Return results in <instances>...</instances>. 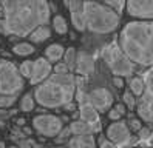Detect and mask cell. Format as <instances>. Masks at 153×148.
I'll list each match as a JSON object with an SVG mask.
<instances>
[{
  "label": "cell",
  "mask_w": 153,
  "mask_h": 148,
  "mask_svg": "<svg viewBox=\"0 0 153 148\" xmlns=\"http://www.w3.org/2000/svg\"><path fill=\"white\" fill-rule=\"evenodd\" d=\"M25 85L19 68L10 60L0 59V94L17 96Z\"/></svg>",
  "instance_id": "obj_6"
},
{
  "label": "cell",
  "mask_w": 153,
  "mask_h": 148,
  "mask_svg": "<svg viewBox=\"0 0 153 148\" xmlns=\"http://www.w3.org/2000/svg\"><path fill=\"white\" fill-rule=\"evenodd\" d=\"M144 90H146V83H144V79L141 77H133L130 80V91L133 92L134 97H141L144 94Z\"/></svg>",
  "instance_id": "obj_22"
},
{
  "label": "cell",
  "mask_w": 153,
  "mask_h": 148,
  "mask_svg": "<svg viewBox=\"0 0 153 148\" xmlns=\"http://www.w3.org/2000/svg\"><path fill=\"white\" fill-rule=\"evenodd\" d=\"M64 54H65V48L60 43H53L47 46V50H45V57L50 62H59L60 59H64Z\"/></svg>",
  "instance_id": "obj_19"
},
{
  "label": "cell",
  "mask_w": 153,
  "mask_h": 148,
  "mask_svg": "<svg viewBox=\"0 0 153 148\" xmlns=\"http://www.w3.org/2000/svg\"><path fill=\"white\" fill-rule=\"evenodd\" d=\"M0 148H6L5 147V142H2V141H0Z\"/></svg>",
  "instance_id": "obj_38"
},
{
  "label": "cell",
  "mask_w": 153,
  "mask_h": 148,
  "mask_svg": "<svg viewBox=\"0 0 153 148\" xmlns=\"http://www.w3.org/2000/svg\"><path fill=\"white\" fill-rule=\"evenodd\" d=\"M70 131L73 136H85V134H93L94 133V128L84 122V120H73V122L70 124Z\"/></svg>",
  "instance_id": "obj_17"
},
{
  "label": "cell",
  "mask_w": 153,
  "mask_h": 148,
  "mask_svg": "<svg viewBox=\"0 0 153 148\" xmlns=\"http://www.w3.org/2000/svg\"><path fill=\"white\" fill-rule=\"evenodd\" d=\"M20 148H31V142H28V141H23V142H20V145H19Z\"/></svg>",
  "instance_id": "obj_36"
},
{
  "label": "cell",
  "mask_w": 153,
  "mask_h": 148,
  "mask_svg": "<svg viewBox=\"0 0 153 148\" xmlns=\"http://www.w3.org/2000/svg\"><path fill=\"white\" fill-rule=\"evenodd\" d=\"M113 85L116 87V88H124V79L122 77H116V76H113Z\"/></svg>",
  "instance_id": "obj_34"
},
{
  "label": "cell",
  "mask_w": 153,
  "mask_h": 148,
  "mask_svg": "<svg viewBox=\"0 0 153 148\" xmlns=\"http://www.w3.org/2000/svg\"><path fill=\"white\" fill-rule=\"evenodd\" d=\"M59 148H65V147H59Z\"/></svg>",
  "instance_id": "obj_40"
},
{
  "label": "cell",
  "mask_w": 153,
  "mask_h": 148,
  "mask_svg": "<svg viewBox=\"0 0 153 148\" xmlns=\"http://www.w3.org/2000/svg\"><path fill=\"white\" fill-rule=\"evenodd\" d=\"M122 99H124V105H125V108H128V110L136 108V102H138V99H134L133 92H131L130 90L124 92V94H122Z\"/></svg>",
  "instance_id": "obj_26"
},
{
  "label": "cell",
  "mask_w": 153,
  "mask_h": 148,
  "mask_svg": "<svg viewBox=\"0 0 153 148\" xmlns=\"http://www.w3.org/2000/svg\"><path fill=\"white\" fill-rule=\"evenodd\" d=\"M102 59L116 77H130L134 73V63L122 53L119 45L116 43H110L105 46L102 51Z\"/></svg>",
  "instance_id": "obj_5"
},
{
  "label": "cell",
  "mask_w": 153,
  "mask_h": 148,
  "mask_svg": "<svg viewBox=\"0 0 153 148\" xmlns=\"http://www.w3.org/2000/svg\"><path fill=\"white\" fill-rule=\"evenodd\" d=\"M53 30H54L57 34H67L68 33V23L67 18L60 14H56L53 17Z\"/></svg>",
  "instance_id": "obj_20"
},
{
  "label": "cell",
  "mask_w": 153,
  "mask_h": 148,
  "mask_svg": "<svg viewBox=\"0 0 153 148\" xmlns=\"http://www.w3.org/2000/svg\"><path fill=\"white\" fill-rule=\"evenodd\" d=\"M33 67H34V60H25L19 67V71L22 74L23 79H31L33 76Z\"/></svg>",
  "instance_id": "obj_25"
},
{
  "label": "cell",
  "mask_w": 153,
  "mask_h": 148,
  "mask_svg": "<svg viewBox=\"0 0 153 148\" xmlns=\"http://www.w3.org/2000/svg\"><path fill=\"white\" fill-rule=\"evenodd\" d=\"M74 71L84 77H88L94 73V59L85 51H79L76 57V68Z\"/></svg>",
  "instance_id": "obj_15"
},
{
  "label": "cell",
  "mask_w": 153,
  "mask_h": 148,
  "mask_svg": "<svg viewBox=\"0 0 153 148\" xmlns=\"http://www.w3.org/2000/svg\"><path fill=\"white\" fill-rule=\"evenodd\" d=\"M76 94V77L68 74H51L34 90L36 104L43 108H64Z\"/></svg>",
  "instance_id": "obj_3"
},
{
  "label": "cell",
  "mask_w": 153,
  "mask_h": 148,
  "mask_svg": "<svg viewBox=\"0 0 153 148\" xmlns=\"http://www.w3.org/2000/svg\"><path fill=\"white\" fill-rule=\"evenodd\" d=\"M8 148H20L19 145H11V147H8Z\"/></svg>",
  "instance_id": "obj_39"
},
{
  "label": "cell",
  "mask_w": 153,
  "mask_h": 148,
  "mask_svg": "<svg viewBox=\"0 0 153 148\" xmlns=\"http://www.w3.org/2000/svg\"><path fill=\"white\" fill-rule=\"evenodd\" d=\"M125 9L134 20H153V0H125Z\"/></svg>",
  "instance_id": "obj_10"
},
{
  "label": "cell",
  "mask_w": 153,
  "mask_h": 148,
  "mask_svg": "<svg viewBox=\"0 0 153 148\" xmlns=\"http://www.w3.org/2000/svg\"><path fill=\"white\" fill-rule=\"evenodd\" d=\"M138 134H139V139H142V141H146V139H149V137L152 136L150 130H149V128H144V127L138 131Z\"/></svg>",
  "instance_id": "obj_33"
},
{
  "label": "cell",
  "mask_w": 153,
  "mask_h": 148,
  "mask_svg": "<svg viewBox=\"0 0 153 148\" xmlns=\"http://www.w3.org/2000/svg\"><path fill=\"white\" fill-rule=\"evenodd\" d=\"M146 90L144 94L136 102V111L139 114V119L144 122H153V73H147L146 79Z\"/></svg>",
  "instance_id": "obj_8"
},
{
  "label": "cell",
  "mask_w": 153,
  "mask_h": 148,
  "mask_svg": "<svg viewBox=\"0 0 153 148\" xmlns=\"http://www.w3.org/2000/svg\"><path fill=\"white\" fill-rule=\"evenodd\" d=\"M53 73H54V74H68L71 71L68 70V67L64 62H57L54 67H53Z\"/></svg>",
  "instance_id": "obj_28"
},
{
  "label": "cell",
  "mask_w": 153,
  "mask_h": 148,
  "mask_svg": "<svg viewBox=\"0 0 153 148\" xmlns=\"http://www.w3.org/2000/svg\"><path fill=\"white\" fill-rule=\"evenodd\" d=\"M119 48L134 63L153 67V20H131L119 33Z\"/></svg>",
  "instance_id": "obj_2"
},
{
  "label": "cell",
  "mask_w": 153,
  "mask_h": 148,
  "mask_svg": "<svg viewBox=\"0 0 153 148\" xmlns=\"http://www.w3.org/2000/svg\"><path fill=\"white\" fill-rule=\"evenodd\" d=\"M114 107L119 110V113H121L122 116L125 114V110H127V108H125V105H124V104H118V105H114Z\"/></svg>",
  "instance_id": "obj_35"
},
{
  "label": "cell",
  "mask_w": 153,
  "mask_h": 148,
  "mask_svg": "<svg viewBox=\"0 0 153 148\" xmlns=\"http://www.w3.org/2000/svg\"><path fill=\"white\" fill-rule=\"evenodd\" d=\"M36 107V99H34V92H25L20 99V110L25 113H30Z\"/></svg>",
  "instance_id": "obj_21"
},
{
  "label": "cell",
  "mask_w": 153,
  "mask_h": 148,
  "mask_svg": "<svg viewBox=\"0 0 153 148\" xmlns=\"http://www.w3.org/2000/svg\"><path fill=\"white\" fill-rule=\"evenodd\" d=\"M17 125L23 127V125H25V120H23V119H19V120H17Z\"/></svg>",
  "instance_id": "obj_37"
},
{
  "label": "cell",
  "mask_w": 153,
  "mask_h": 148,
  "mask_svg": "<svg viewBox=\"0 0 153 148\" xmlns=\"http://www.w3.org/2000/svg\"><path fill=\"white\" fill-rule=\"evenodd\" d=\"M0 34L28 37L36 28L47 25L51 6L47 0H0Z\"/></svg>",
  "instance_id": "obj_1"
},
{
  "label": "cell",
  "mask_w": 153,
  "mask_h": 148,
  "mask_svg": "<svg viewBox=\"0 0 153 148\" xmlns=\"http://www.w3.org/2000/svg\"><path fill=\"white\" fill-rule=\"evenodd\" d=\"M99 148H116V145L111 142V141H108L107 137H99Z\"/></svg>",
  "instance_id": "obj_30"
},
{
  "label": "cell",
  "mask_w": 153,
  "mask_h": 148,
  "mask_svg": "<svg viewBox=\"0 0 153 148\" xmlns=\"http://www.w3.org/2000/svg\"><path fill=\"white\" fill-rule=\"evenodd\" d=\"M90 104L97 113H105L113 107V94L107 88H94L88 92Z\"/></svg>",
  "instance_id": "obj_12"
},
{
  "label": "cell",
  "mask_w": 153,
  "mask_h": 148,
  "mask_svg": "<svg viewBox=\"0 0 153 148\" xmlns=\"http://www.w3.org/2000/svg\"><path fill=\"white\" fill-rule=\"evenodd\" d=\"M51 71H53L51 62H50L47 57L36 59V60H34V67H33V76H31V79H30L31 85L37 87L39 83H42L43 80H47V79L51 76Z\"/></svg>",
  "instance_id": "obj_13"
},
{
  "label": "cell",
  "mask_w": 153,
  "mask_h": 148,
  "mask_svg": "<svg viewBox=\"0 0 153 148\" xmlns=\"http://www.w3.org/2000/svg\"><path fill=\"white\" fill-rule=\"evenodd\" d=\"M76 57H77V51H76V48H73V46L68 48L64 54V63L68 67L70 71H74V68H76Z\"/></svg>",
  "instance_id": "obj_23"
},
{
  "label": "cell",
  "mask_w": 153,
  "mask_h": 148,
  "mask_svg": "<svg viewBox=\"0 0 153 148\" xmlns=\"http://www.w3.org/2000/svg\"><path fill=\"white\" fill-rule=\"evenodd\" d=\"M14 54L17 56H31L34 53V46L28 42H22V43H17L14 45V48H13Z\"/></svg>",
  "instance_id": "obj_24"
},
{
  "label": "cell",
  "mask_w": 153,
  "mask_h": 148,
  "mask_svg": "<svg viewBox=\"0 0 153 148\" xmlns=\"http://www.w3.org/2000/svg\"><path fill=\"white\" fill-rule=\"evenodd\" d=\"M130 128L133 130V131H139V130L142 128L141 119H131V120H130Z\"/></svg>",
  "instance_id": "obj_32"
},
{
  "label": "cell",
  "mask_w": 153,
  "mask_h": 148,
  "mask_svg": "<svg viewBox=\"0 0 153 148\" xmlns=\"http://www.w3.org/2000/svg\"><path fill=\"white\" fill-rule=\"evenodd\" d=\"M33 127L39 134L45 137H56L64 130V122L59 116L54 114H39L33 119Z\"/></svg>",
  "instance_id": "obj_7"
},
{
  "label": "cell",
  "mask_w": 153,
  "mask_h": 148,
  "mask_svg": "<svg viewBox=\"0 0 153 148\" xmlns=\"http://www.w3.org/2000/svg\"><path fill=\"white\" fill-rule=\"evenodd\" d=\"M121 113H119V110L116 108V107H111L110 110H108V117H110V120H113V122H116V120H121Z\"/></svg>",
  "instance_id": "obj_29"
},
{
  "label": "cell",
  "mask_w": 153,
  "mask_h": 148,
  "mask_svg": "<svg viewBox=\"0 0 153 148\" xmlns=\"http://www.w3.org/2000/svg\"><path fill=\"white\" fill-rule=\"evenodd\" d=\"M77 100H79V117L80 120L90 124L94 131H97L101 128V124H99V113L94 110V107L90 104V99H88V94L82 92V90H77Z\"/></svg>",
  "instance_id": "obj_9"
},
{
  "label": "cell",
  "mask_w": 153,
  "mask_h": 148,
  "mask_svg": "<svg viewBox=\"0 0 153 148\" xmlns=\"http://www.w3.org/2000/svg\"><path fill=\"white\" fill-rule=\"evenodd\" d=\"M68 148H96V142L91 134L73 136L68 141Z\"/></svg>",
  "instance_id": "obj_16"
},
{
  "label": "cell",
  "mask_w": 153,
  "mask_h": 148,
  "mask_svg": "<svg viewBox=\"0 0 153 148\" xmlns=\"http://www.w3.org/2000/svg\"><path fill=\"white\" fill-rule=\"evenodd\" d=\"M85 25L90 33L110 34L118 30L119 14L114 8L105 5L99 0H85L84 3Z\"/></svg>",
  "instance_id": "obj_4"
},
{
  "label": "cell",
  "mask_w": 153,
  "mask_h": 148,
  "mask_svg": "<svg viewBox=\"0 0 153 148\" xmlns=\"http://www.w3.org/2000/svg\"><path fill=\"white\" fill-rule=\"evenodd\" d=\"M84 3L85 0H70V16H71V22L76 31H87V25H85V14H84Z\"/></svg>",
  "instance_id": "obj_14"
},
{
  "label": "cell",
  "mask_w": 153,
  "mask_h": 148,
  "mask_svg": "<svg viewBox=\"0 0 153 148\" xmlns=\"http://www.w3.org/2000/svg\"><path fill=\"white\" fill-rule=\"evenodd\" d=\"M99 2H102V3H105V5H108V6H118V8H121L124 3H125V0H99Z\"/></svg>",
  "instance_id": "obj_31"
},
{
  "label": "cell",
  "mask_w": 153,
  "mask_h": 148,
  "mask_svg": "<svg viewBox=\"0 0 153 148\" xmlns=\"http://www.w3.org/2000/svg\"><path fill=\"white\" fill-rule=\"evenodd\" d=\"M105 137L108 139V141H111L116 147H125L131 141V133H130V128H128L127 122H124V120H116V122L108 125Z\"/></svg>",
  "instance_id": "obj_11"
},
{
  "label": "cell",
  "mask_w": 153,
  "mask_h": 148,
  "mask_svg": "<svg viewBox=\"0 0 153 148\" xmlns=\"http://www.w3.org/2000/svg\"><path fill=\"white\" fill-rule=\"evenodd\" d=\"M16 104V96H2L0 94V108H10Z\"/></svg>",
  "instance_id": "obj_27"
},
{
  "label": "cell",
  "mask_w": 153,
  "mask_h": 148,
  "mask_svg": "<svg viewBox=\"0 0 153 148\" xmlns=\"http://www.w3.org/2000/svg\"><path fill=\"white\" fill-rule=\"evenodd\" d=\"M50 36H51L50 26H48V25H42V26H39V28H36V30L28 36V39H30L31 43H42V42H45V40H48Z\"/></svg>",
  "instance_id": "obj_18"
}]
</instances>
